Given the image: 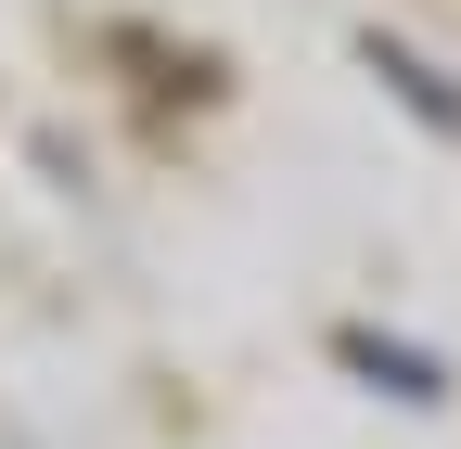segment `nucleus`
Instances as JSON below:
<instances>
[{
    "label": "nucleus",
    "instance_id": "obj_1",
    "mask_svg": "<svg viewBox=\"0 0 461 449\" xmlns=\"http://www.w3.org/2000/svg\"><path fill=\"white\" fill-rule=\"evenodd\" d=\"M372 78H384V90H397V103H411V116H436V129H448V142H461V90H448V78H436V65H423V51H397V39H372Z\"/></svg>",
    "mask_w": 461,
    "mask_h": 449
}]
</instances>
